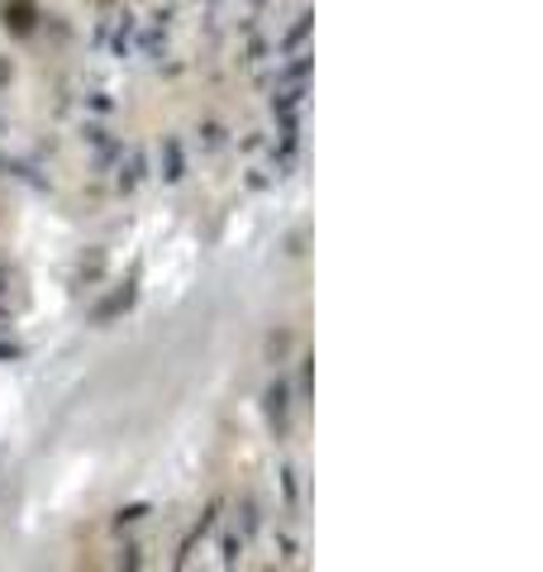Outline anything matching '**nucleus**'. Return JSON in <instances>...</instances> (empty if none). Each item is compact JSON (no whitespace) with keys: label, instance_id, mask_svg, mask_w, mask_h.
I'll list each match as a JSON object with an SVG mask.
<instances>
[{"label":"nucleus","instance_id":"obj_1","mask_svg":"<svg viewBox=\"0 0 543 572\" xmlns=\"http://www.w3.org/2000/svg\"><path fill=\"white\" fill-rule=\"evenodd\" d=\"M34 0H10L6 6V29L10 34H29V29H34Z\"/></svg>","mask_w":543,"mask_h":572}]
</instances>
